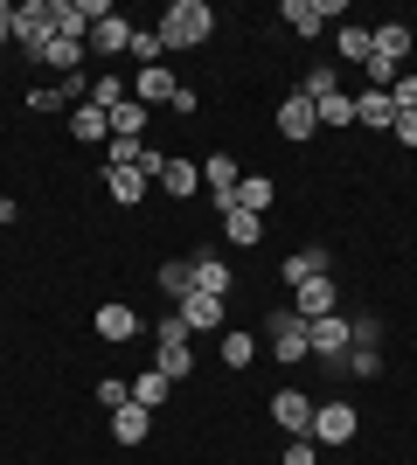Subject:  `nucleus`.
Wrapping results in <instances>:
<instances>
[{"mask_svg":"<svg viewBox=\"0 0 417 465\" xmlns=\"http://www.w3.org/2000/svg\"><path fill=\"white\" fill-rule=\"evenodd\" d=\"M70 139H84V146H112V112L84 97L77 112H70Z\"/></svg>","mask_w":417,"mask_h":465,"instance_id":"obj_12","label":"nucleus"},{"mask_svg":"<svg viewBox=\"0 0 417 465\" xmlns=\"http://www.w3.org/2000/svg\"><path fill=\"white\" fill-rule=\"evenodd\" d=\"M313 112H320V125H334V133H341V125H355V97L334 91V97H320Z\"/></svg>","mask_w":417,"mask_h":465,"instance_id":"obj_32","label":"nucleus"},{"mask_svg":"<svg viewBox=\"0 0 417 465\" xmlns=\"http://www.w3.org/2000/svg\"><path fill=\"white\" fill-rule=\"evenodd\" d=\"M139 333V312L125 306V299H104L98 306V341H133Z\"/></svg>","mask_w":417,"mask_h":465,"instance_id":"obj_18","label":"nucleus"},{"mask_svg":"<svg viewBox=\"0 0 417 465\" xmlns=\"http://www.w3.org/2000/svg\"><path fill=\"white\" fill-rule=\"evenodd\" d=\"M278 133L285 139H313L320 133V112H313V97H278Z\"/></svg>","mask_w":417,"mask_h":465,"instance_id":"obj_11","label":"nucleus"},{"mask_svg":"<svg viewBox=\"0 0 417 465\" xmlns=\"http://www.w3.org/2000/svg\"><path fill=\"white\" fill-rule=\"evenodd\" d=\"M334 56H341V63H369V56H376V42H369V28H362V21L334 28Z\"/></svg>","mask_w":417,"mask_h":465,"instance_id":"obj_23","label":"nucleus"},{"mask_svg":"<svg viewBox=\"0 0 417 465\" xmlns=\"http://www.w3.org/2000/svg\"><path fill=\"white\" fill-rule=\"evenodd\" d=\"M146 118H154V112H146V104H133V97H125V104H119V112H112V133H146Z\"/></svg>","mask_w":417,"mask_h":465,"instance_id":"obj_36","label":"nucleus"},{"mask_svg":"<svg viewBox=\"0 0 417 465\" xmlns=\"http://www.w3.org/2000/svg\"><path fill=\"white\" fill-rule=\"evenodd\" d=\"M167 389H174L167 375H160V369H146V375L133 382V403H139V410H160V403H167Z\"/></svg>","mask_w":417,"mask_h":465,"instance_id":"obj_31","label":"nucleus"},{"mask_svg":"<svg viewBox=\"0 0 417 465\" xmlns=\"http://www.w3.org/2000/svg\"><path fill=\"white\" fill-rule=\"evenodd\" d=\"M188 278H195V292H209V299H230V264L223 257H188Z\"/></svg>","mask_w":417,"mask_h":465,"instance_id":"obj_17","label":"nucleus"},{"mask_svg":"<svg viewBox=\"0 0 417 465\" xmlns=\"http://www.w3.org/2000/svg\"><path fill=\"white\" fill-rule=\"evenodd\" d=\"M125 56H133L139 70H154V63L167 56V49H160V28H133V42H125Z\"/></svg>","mask_w":417,"mask_h":465,"instance_id":"obj_29","label":"nucleus"},{"mask_svg":"<svg viewBox=\"0 0 417 465\" xmlns=\"http://www.w3.org/2000/svg\"><path fill=\"white\" fill-rule=\"evenodd\" d=\"M174 312H181V327H188V333H216L230 306H223V299H209V292H188V299H181Z\"/></svg>","mask_w":417,"mask_h":465,"instance_id":"obj_13","label":"nucleus"},{"mask_svg":"<svg viewBox=\"0 0 417 465\" xmlns=\"http://www.w3.org/2000/svg\"><path fill=\"white\" fill-rule=\"evenodd\" d=\"M174 91H181V77L167 70V63H154V70H133V104H174Z\"/></svg>","mask_w":417,"mask_h":465,"instance_id":"obj_10","label":"nucleus"},{"mask_svg":"<svg viewBox=\"0 0 417 465\" xmlns=\"http://www.w3.org/2000/svg\"><path fill=\"white\" fill-rule=\"evenodd\" d=\"M285 306H293L299 320H327V312H341V292H334V278H306Z\"/></svg>","mask_w":417,"mask_h":465,"instance_id":"obj_9","label":"nucleus"},{"mask_svg":"<svg viewBox=\"0 0 417 465\" xmlns=\"http://www.w3.org/2000/svg\"><path fill=\"white\" fill-rule=\"evenodd\" d=\"M98 403L104 410H125V403H133V382H98Z\"/></svg>","mask_w":417,"mask_h":465,"instance_id":"obj_40","label":"nucleus"},{"mask_svg":"<svg viewBox=\"0 0 417 465\" xmlns=\"http://www.w3.org/2000/svg\"><path fill=\"white\" fill-rule=\"evenodd\" d=\"M390 133H397L403 146H417V112H397V125H390Z\"/></svg>","mask_w":417,"mask_h":465,"instance_id":"obj_43","label":"nucleus"},{"mask_svg":"<svg viewBox=\"0 0 417 465\" xmlns=\"http://www.w3.org/2000/svg\"><path fill=\"white\" fill-rule=\"evenodd\" d=\"M139 153H146V139L112 133V146H104V167H139Z\"/></svg>","mask_w":417,"mask_h":465,"instance_id":"obj_33","label":"nucleus"},{"mask_svg":"<svg viewBox=\"0 0 417 465\" xmlns=\"http://www.w3.org/2000/svg\"><path fill=\"white\" fill-rule=\"evenodd\" d=\"M104 188H112V202H119V209H139L154 181L139 174V167H104Z\"/></svg>","mask_w":417,"mask_h":465,"instance_id":"obj_16","label":"nucleus"},{"mask_svg":"<svg viewBox=\"0 0 417 465\" xmlns=\"http://www.w3.org/2000/svg\"><path fill=\"white\" fill-rule=\"evenodd\" d=\"M285 465H320V445L313 438H293V445H285Z\"/></svg>","mask_w":417,"mask_h":465,"instance_id":"obj_41","label":"nucleus"},{"mask_svg":"<svg viewBox=\"0 0 417 465\" xmlns=\"http://www.w3.org/2000/svg\"><path fill=\"white\" fill-rule=\"evenodd\" d=\"M278 15H285V28H293V35H320L327 21L348 15V0H285Z\"/></svg>","mask_w":417,"mask_h":465,"instance_id":"obj_6","label":"nucleus"},{"mask_svg":"<svg viewBox=\"0 0 417 465\" xmlns=\"http://www.w3.org/2000/svg\"><path fill=\"white\" fill-rule=\"evenodd\" d=\"M160 194H174V202L202 194V167H195V160H174V153H167V167H160Z\"/></svg>","mask_w":417,"mask_h":465,"instance_id":"obj_15","label":"nucleus"},{"mask_svg":"<svg viewBox=\"0 0 417 465\" xmlns=\"http://www.w3.org/2000/svg\"><path fill=\"white\" fill-rule=\"evenodd\" d=\"M362 70H369V91H390V84L403 77L397 63H382V56H369V63H362Z\"/></svg>","mask_w":417,"mask_h":465,"instance_id":"obj_38","label":"nucleus"},{"mask_svg":"<svg viewBox=\"0 0 417 465\" xmlns=\"http://www.w3.org/2000/svg\"><path fill=\"white\" fill-rule=\"evenodd\" d=\"M160 292H167V299H188V292H195V278H188V257H167V264H160Z\"/></svg>","mask_w":417,"mask_h":465,"instance_id":"obj_27","label":"nucleus"},{"mask_svg":"<svg viewBox=\"0 0 417 465\" xmlns=\"http://www.w3.org/2000/svg\"><path fill=\"white\" fill-rule=\"evenodd\" d=\"M230 209H251V215H264V209H272V181H264V174L237 181V194H230Z\"/></svg>","mask_w":417,"mask_h":465,"instance_id":"obj_26","label":"nucleus"},{"mask_svg":"<svg viewBox=\"0 0 417 465\" xmlns=\"http://www.w3.org/2000/svg\"><path fill=\"white\" fill-rule=\"evenodd\" d=\"M369 42H376L382 63H397V70H403V56H411V28H403V21H376V28H369Z\"/></svg>","mask_w":417,"mask_h":465,"instance_id":"obj_19","label":"nucleus"},{"mask_svg":"<svg viewBox=\"0 0 417 465\" xmlns=\"http://www.w3.org/2000/svg\"><path fill=\"white\" fill-rule=\"evenodd\" d=\"M0 42H15V0H0Z\"/></svg>","mask_w":417,"mask_h":465,"instance_id":"obj_44","label":"nucleus"},{"mask_svg":"<svg viewBox=\"0 0 417 465\" xmlns=\"http://www.w3.org/2000/svg\"><path fill=\"white\" fill-rule=\"evenodd\" d=\"M223 236H230V243H258V236H264V215L230 209V215H223Z\"/></svg>","mask_w":417,"mask_h":465,"instance_id":"obj_28","label":"nucleus"},{"mask_svg":"<svg viewBox=\"0 0 417 465\" xmlns=\"http://www.w3.org/2000/svg\"><path fill=\"white\" fill-rule=\"evenodd\" d=\"M278 278H285V292H299L306 278H334V251H327V243H306V251L285 257V272H278Z\"/></svg>","mask_w":417,"mask_h":465,"instance_id":"obj_8","label":"nucleus"},{"mask_svg":"<svg viewBox=\"0 0 417 465\" xmlns=\"http://www.w3.org/2000/svg\"><path fill=\"white\" fill-rule=\"evenodd\" d=\"M223 369H251V361H258V333H243V327H230L223 333Z\"/></svg>","mask_w":417,"mask_h":465,"instance_id":"obj_24","label":"nucleus"},{"mask_svg":"<svg viewBox=\"0 0 417 465\" xmlns=\"http://www.w3.org/2000/svg\"><path fill=\"white\" fill-rule=\"evenodd\" d=\"M355 430H362V417L348 403H320L313 410V445H355Z\"/></svg>","mask_w":417,"mask_h":465,"instance_id":"obj_7","label":"nucleus"},{"mask_svg":"<svg viewBox=\"0 0 417 465\" xmlns=\"http://www.w3.org/2000/svg\"><path fill=\"white\" fill-rule=\"evenodd\" d=\"M355 125H376V133H390V125H397V104H390V91H362V97H355Z\"/></svg>","mask_w":417,"mask_h":465,"instance_id":"obj_21","label":"nucleus"},{"mask_svg":"<svg viewBox=\"0 0 417 465\" xmlns=\"http://www.w3.org/2000/svg\"><path fill=\"white\" fill-rule=\"evenodd\" d=\"M341 369H348V375H382V354L369 348V341H355V348L341 354Z\"/></svg>","mask_w":417,"mask_h":465,"instance_id":"obj_35","label":"nucleus"},{"mask_svg":"<svg viewBox=\"0 0 417 465\" xmlns=\"http://www.w3.org/2000/svg\"><path fill=\"white\" fill-rule=\"evenodd\" d=\"M195 104H202V97L188 91V84H181V91H174V104H167V112H174V118H195Z\"/></svg>","mask_w":417,"mask_h":465,"instance_id":"obj_42","label":"nucleus"},{"mask_svg":"<svg viewBox=\"0 0 417 465\" xmlns=\"http://www.w3.org/2000/svg\"><path fill=\"white\" fill-rule=\"evenodd\" d=\"M306 341H313V361L341 369V354L355 348V320H348V312H327V320H306Z\"/></svg>","mask_w":417,"mask_h":465,"instance_id":"obj_3","label":"nucleus"},{"mask_svg":"<svg viewBox=\"0 0 417 465\" xmlns=\"http://www.w3.org/2000/svg\"><path fill=\"white\" fill-rule=\"evenodd\" d=\"M334 91H341V70H334V63H320V70L299 77V97H313V104H320V97H334Z\"/></svg>","mask_w":417,"mask_h":465,"instance_id":"obj_30","label":"nucleus"},{"mask_svg":"<svg viewBox=\"0 0 417 465\" xmlns=\"http://www.w3.org/2000/svg\"><path fill=\"white\" fill-rule=\"evenodd\" d=\"M146 430H154V410H139V403L112 410V438L119 445H146Z\"/></svg>","mask_w":417,"mask_h":465,"instance_id":"obj_20","label":"nucleus"},{"mask_svg":"<svg viewBox=\"0 0 417 465\" xmlns=\"http://www.w3.org/2000/svg\"><path fill=\"white\" fill-rule=\"evenodd\" d=\"M160 348H181V341H195V333H188V327H181V312H160Z\"/></svg>","mask_w":417,"mask_h":465,"instance_id":"obj_37","label":"nucleus"},{"mask_svg":"<svg viewBox=\"0 0 417 465\" xmlns=\"http://www.w3.org/2000/svg\"><path fill=\"white\" fill-rule=\"evenodd\" d=\"M264 410H272V424H278V430H293V438H313V410H320V403L306 396V389H278Z\"/></svg>","mask_w":417,"mask_h":465,"instance_id":"obj_5","label":"nucleus"},{"mask_svg":"<svg viewBox=\"0 0 417 465\" xmlns=\"http://www.w3.org/2000/svg\"><path fill=\"white\" fill-rule=\"evenodd\" d=\"M202 181H209V202H216V209L223 215H230V194H237V160H230V153H209V167H202Z\"/></svg>","mask_w":417,"mask_h":465,"instance_id":"obj_14","label":"nucleus"},{"mask_svg":"<svg viewBox=\"0 0 417 465\" xmlns=\"http://www.w3.org/2000/svg\"><path fill=\"white\" fill-rule=\"evenodd\" d=\"M0 63H7V42H0Z\"/></svg>","mask_w":417,"mask_h":465,"instance_id":"obj_45","label":"nucleus"},{"mask_svg":"<svg viewBox=\"0 0 417 465\" xmlns=\"http://www.w3.org/2000/svg\"><path fill=\"white\" fill-rule=\"evenodd\" d=\"M125 42H133V21H119V15H104L98 28H91V49H98V56H125Z\"/></svg>","mask_w":417,"mask_h":465,"instance_id":"obj_22","label":"nucleus"},{"mask_svg":"<svg viewBox=\"0 0 417 465\" xmlns=\"http://www.w3.org/2000/svg\"><path fill=\"white\" fill-rule=\"evenodd\" d=\"M264 341H272V361H313V341H306V320H299L293 306H272L264 312Z\"/></svg>","mask_w":417,"mask_h":465,"instance_id":"obj_2","label":"nucleus"},{"mask_svg":"<svg viewBox=\"0 0 417 465\" xmlns=\"http://www.w3.org/2000/svg\"><path fill=\"white\" fill-rule=\"evenodd\" d=\"M390 104H397V112H417V77H411V70L390 84Z\"/></svg>","mask_w":417,"mask_h":465,"instance_id":"obj_39","label":"nucleus"},{"mask_svg":"<svg viewBox=\"0 0 417 465\" xmlns=\"http://www.w3.org/2000/svg\"><path fill=\"white\" fill-rule=\"evenodd\" d=\"M154 369L167 375V382H181V375L195 369V354H188V341H181V348H154Z\"/></svg>","mask_w":417,"mask_h":465,"instance_id":"obj_34","label":"nucleus"},{"mask_svg":"<svg viewBox=\"0 0 417 465\" xmlns=\"http://www.w3.org/2000/svg\"><path fill=\"white\" fill-rule=\"evenodd\" d=\"M35 63H49V70H63V77H77V63H84V42H70V35H56L49 49H42Z\"/></svg>","mask_w":417,"mask_h":465,"instance_id":"obj_25","label":"nucleus"},{"mask_svg":"<svg viewBox=\"0 0 417 465\" xmlns=\"http://www.w3.org/2000/svg\"><path fill=\"white\" fill-rule=\"evenodd\" d=\"M216 28V7L209 0H174L167 15H160V49H202Z\"/></svg>","mask_w":417,"mask_h":465,"instance_id":"obj_1","label":"nucleus"},{"mask_svg":"<svg viewBox=\"0 0 417 465\" xmlns=\"http://www.w3.org/2000/svg\"><path fill=\"white\" fill-rule=\"evenodd\" d=\"M56 42V21H49V0H21L15 7V49L21 56H42Z\"/></svg>","mask_w":417,"mask_h":465,"instance_id":"obj_4","label":"nucleus"}]
</instances>
